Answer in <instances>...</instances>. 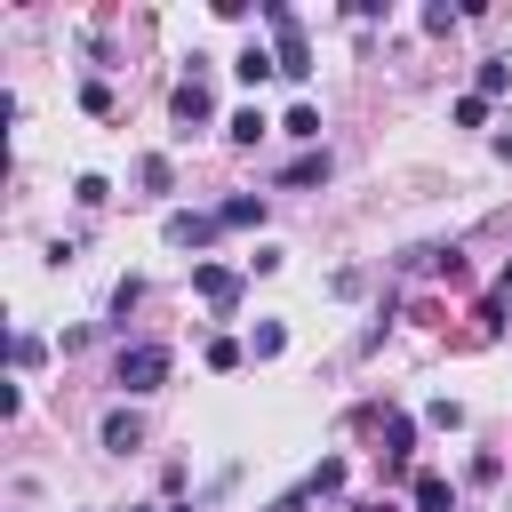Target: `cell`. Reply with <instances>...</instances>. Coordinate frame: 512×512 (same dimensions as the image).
Returning a JSON list of instances; mask_svg holds the SVG:
<instances>
[{
  "instance_id": "cell-1",
  "label": "cell",
  "mask_w": 512,
  "mask_h": 512,
  "mask_svg": "<svg viewBox=\"0 0 512 512\" xmlns=\"http://www.w3.org/2000/svg\"><path fill=\"white\" fill-rule=\"evenodd\" d=\"M264 24H272V56H280V72H288V80H304V72H312V40H304V24H296V8H280V0H264Z\"/></svg>"
},
{
  "instance_id": "cell-2",
  "label": "cell",
  "mask_w": 512,
  "mask_h": 512,
  "mask_svg": "<svg viewBox=\"0 0 512 512\" xmlns=\"http://www.w3.org/2000/svg\"><path fill=\"white\" fill-rule=\"evenodd\" d=\"M112 384L120 392H160L168 384V344H128L120 368H112Z\"/></svg>"
},
{
  "instance_id": "cell-3",
  "label": "cell",
  "mask_w": 512,
  "mask_h": 512,
  "mask_svg": "<svg viewBox=\"0 0 512 512\" xmlns=\"http://www.w3.org/2000/svg\"><path fill=\"white\" fill-rule=\"evenodd\" d=\"M192 288H200L208 312H232V304H240V272H232V264H192Z\"/></svg>"
},
{
  "instance_id": "cell-4",
  "label": "cell",
  "mask_w": 512,
  "mask_h": 512,
  "mask_svg": "<svg viewBox=\"0 0 512 512\" xmlns=\"http://www.w3.org/2000/svg\"><path fill=\"white\" fill-rule=\"evenodd\" d=\"M168 112H176L184 128H200V120L216 112V96H208V80H200V72H192V80H176V88H168Z\"/></svg>"
},
{
  "instance_id": "cell-5",
  "label": "cell",
  "mask_w": 512,
  "mask_h": 512,
  "mask_svg": "<svg viewBox=\"0 0 512 512\" xmlns=\"http://www.w3.org/2000/svg\"><path fill=\"white\" fill-rule=\"evenodd\" d=\"M168 240H176V248H208V240H216V216H192V208H176V216H168Z\"/></svg>"
},
{
  "instance_id": "cell-6",
  "label": "cell",
  "mask_w": 512,
  "mask_h": 512,
  "mask_svg": "<svg viewBox=\"0 0 512 512\" xmlns=\"http://www.w3.org/2000/svg\"><path fill=\"white\" fill-rule=\"evenodd\" d=\"M104 448H112V456H128V448H144V424H136L128 408H112V416H104Z\"/></svg>"
},
{
  "instance_id": "cell-7",
  "label": "cell",
  "mask_w": 512,
  "mask_h": 512,
  "mask_svg": "<svg viewBox=\"0 0 512 512\" xmlns=\"http://www.w3.org/2000/svg\"><path fill=\"white\" fill-rule=\"evenodd\" d=\"M376 424H384V456H392V464H408V448H416V424H408V416H392V408H384Z\"/></svg>"
},
{
  "instance_id": "cell-8",
  "label": "cell",
  "mask_w": 512,
  "mask_h": 512,
  "mask_svg": "<svg viewBox=\"0 0 512 512\" xmlns=\"http://www.w3.org/2000/svg\"><path fill=\"white\" fill-rule=\"evenodd\" d=\"M232 72H240V80H248V88H256V80H272V72H280V56H272V48H256V40H248V48H240V64H232Z\"/></svg>"
},
{
  "instance_id": "cell-9",
  "label": "cell",
  "mask_w": 512,
  "mask_h": 512,
  "mask_svg": "<svg viewBox=\"0 0 512 512\" xmlns=\"http://www.w3.org/2000/svg\"><path fill=\"white\" fill-rule=\"evenodd\" d=\"M216 224H232V232H248V224H264V200H248V192H232V200L216 208Z\"/></svg>"
},
{
  "instance_id": "cell-10",
  "label": "cell",
  "mask_w": 512,
  "mask_h": 512,
  "mask_svg": "<svg viewBox=\"0 0 512 512\" xmlns=\"http://www.w3.org/2000/svg\"><path fill=\"white\" fill-rule=\"evenodd\" d=\"M456 496H448V480L440 472H416V512H448Z\"/></svg>"
},
{
  "instance_id": "cell-11",
  "label": "cell",
  "mask_w": 512,
  "mask_h": 512,
  "mask_svg": "<svg viewBox=\"0 0 512 512\" xmlns=\"http://www.w3.org/2000/svg\"><path fill=\"white\" fill-rule=\"evenodd\" d=\"M224 136H232V144H256V136H264V112H256V104H240V112L224 120Z\"/></svg>"
},
{
  "instance_id": "cell-12",
  "label": "cell",
  "mask_w": 512,
  "mask_h": 512,
  "mask_svg": "<svg viewBox=\"0 0 512 512\" xmlns=\"http://www.w3.org/2000/svg\"><path fill=\"white\" fill-rule=\"evenodd\" d=\"M304 488H312V496H336V488H344V456H320V464H312V480H304Z\"/></svg>"
},
{
  "instance_id": "cell-13",
  "label": "cell",
  "mask_w": 512,
  "mask_h": 512,
  "mask_svg": "<svg viewBox=\"0 0 512 512\" xmlns=\"http://www.w3.org/2000/svg\"><path fill=\"white\" fill-rule=\"evenodd\" d=\"M288 184H328V152H304V160H288Z\"/></svg>"
},
{
  "instance_id": "cell-14",
  "label": "cell",
  "mask_w": 512,
  "mask_h": 512,
  "mask_svg": "<svg viewBox=\"0 0 512 512\" xmlns=\"http://www.w3.org/2000/svg\"><path fill=\"white\" fill-rule=\"evenodd\" d=\"M280 344H288V328H280V320H264V328L248 336V352H256V360H280Z\"/></svg>"
},
{
  "instance_id": "cell-15",
  "label": "cell",
  "mask_w": 512,
  "mask_h": 512,
  "mask_svg": "<svg viewBox=\"0 0 512 512\" xmlns=\"http://www.w3.org/2000/svg\"><path fill=\"white\" fill-rule=\"evenodd\" d=\"M280 128H288V136H304V144H312V136H320V112H312V104H296V112H288V120H280Z\"/></svg>"
},
{
  "instance_id": "cell-16",
  "label": "cell",
  "mask_w": 512,
  "mask_h": 512,
  "mask_svg": "<svg viewBox=\"0 0 512 512\" xmlns=\"http://www.w3.org/2000/svg\"><path fill=\"white\" fill-rule=\"evenodd\" d=\"M240 360H248V352H240L232 336H216V344H208V368H216V376H224V368H240Z\"/></svg>"
},
{
  "instance_id": "cell-17",
  "label": "cell",
  "mask_w": 512,
  "mask_h": 512,
  "mask_svg": "<svg viewBox=\"0 0 512 512\" xmlns=\"http://www.w3.org/2000/svg\"><path fill=\"white\" fill-rule=\"evenodd\" d=\"M512 88V64H480V96H504Z\"/></svg>"
},
{
  "instance_id": "cell-18",
  "label": "cell",
  "mask_w": 512,
  "mask_h": 512,
  "mask_svg": "<svg viewBox=\"0 0 512 512\" xmlns=\"http://www.w3.org/2000/svg\"><path fill=\"white\" fill-rule=\"evenodd\" d=\"M488 120V96H456V128H480Z\"/></svg>"
},
{
  "instance_id": "cell-19",
  "label": "cell",
  "mask_w": 512,
  "mask_h": 512,
  "mask_svg": "<svg viewBox=\"0 0 512 512\" xmlns=\"http://www.w3.org/2000/svg\"><path fill=\"white\" fill-rule=\"evenodd\" d=\"M136 176H144V192H168V176H176V168H168V160H160V152H152V160H144V168H136Z\"/></svg>"
},
{
  "instance_id": "cell-20",
  "label": "cell",
  "mask_w": 512,
  "mask_h": 512,
  "mask_svg": "<svg viewBox=\"0 0 512 512\" xmlns=\"http://www.w3.org/2000/svg\"><path fill=\"white\" fill-rule=\"evenodd\" d=\"M72 192H80V208H104V200H112V184H104V176H80Z\"/></svg>"
},
{
  "instance_id": "cell-21",
  "label": "cell",
  "mask_w": 512,
  "mask_h": 512,
  "mask_svg": "<svg viewBox=\"0 0 512 512\" xmlns=\"http://www.w3.org/2000/svg\"><path fill=\"white\" fill-rule=\"evenodd\" d=\"M352 512H392V504H384V496H360V504H352Z\"/></svg>"
},
{
  "instance_id": "cell-22",
  "label": "cell",
  "mask_w": 512,
  "mask_h": 512,
  "mask_svg": "<svg viewBox=\"0 0 512 512\" xmlns=\"http://www.w3.org/2000/svg\"><path fill=\"white\" fill-rule=\"evenodd\" d=\"M496 296H512V264H504V272H496Z\"/></svg>"
},
{
  "instance_id": "cell-23",
  "label": "cell",
  "mask_w": 512,
  "mask_h": 512,
  "mask_svg": "<svg viewBox=\"0 0 512 512\" xmlns=\"http://www.w3.org/2000/svg\"><path fill=\"white\" fill-rule=\"evenodd\" d=\"M128 512H152V504H128Z\"/></svg>"
}]
</instances>
